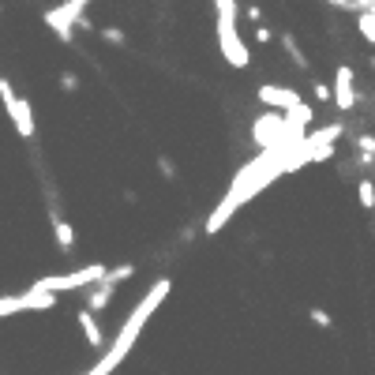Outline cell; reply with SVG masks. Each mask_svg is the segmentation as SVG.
<instances>
[{"instance_id": "1", "label": "cell", "mask_w": 375, "mask_h": 375, "mask_svg": "<svg viewBox=\"0 0 375 375\" xmlns=\"http://www.w3.org/2000/svg\"><path fill=\"white\" fill-rule=\"evenodd\" d=\"M281 173H286V146H266V151L256 158V162L244 165V169L237 173V180L229 184V192H225V199L218 203V210H214L210 218H207V233L214 237L240 207L248 203L251 195L263 192V188L271 184L274 177H281Z\"/></svg>"}, {"instance_id": "2", "label": "cell", "mask_w": 375, "mask_h": 375, "mask_svg": "<svg viewBox=\"0 0 375 375\" xmlns=\"http://www.w3.org/2000/svg\"><path fill=\"white\" fill-rule=\"evenodd\" d=\"M169 289H173V281L169 278H162V281H154L151 286V293L139 300V308L131 312L128 319H124V327H120V334L113 338V345H109V353H105L98 364H94L87 375H113L116 368H120V360H124L128 353H131V345H136V338L143 334V327H146V319H151L154 312H158V304H162L165 297H169Z\"/></svg>"}, {"instance_id": "3", "label": "cell", "mask_w": 375, "mask_h": 375, "mask_svg": "<svg viewBox=\"0 0 375 375\" xmlns=\"http://www.w3.org/2000/svg\"><path fill=\"white\" fill-rule=\"evenodd\" d=\"M218 8V45H222V57L233 64V68H244L248 64V45L237 31V0H214Z\"/></svg>"}, {"instance_id": "4", "label": "cell", "mask_w": 375, "mask_h": 375, "mask_svg": "<svg viewBox=\"0 0 375 375\" xmlns=\"http://www.w3.org/2000/svg\"><path fill=\"white\" fill-rule=\"evenodd\" d=\"M0 102H4V109H8V116L16 120V131L23 139H34V113H31V102L26 98H19L16 90H11V83L4 75H0Z\"/></svg>"}, {"instance_id": "5", "label": "cell", "mask_w": 375, "mask_h": 375, "mask_svg": "<svg viewBox=\"0 0 375 375\" xmlns=\"http://www.w3.org/2000/svg\"><path fill=\"white\" fill-rule=\"evenodd\" d=\"M105 278V266L102 263H90L83 271H72V274H53V278H42L38 289H49V293H68V289H87L94 281Z\"/></svg>"}, {"instance_id": "6", "label": "cell", "mask_w": 375, "mask_h": 375, "mask_svg": "<svg viewBox=\"0 0 375 375\" xmlns=\"http://www.w3.org/2000/svg\"><path fill=\"white\" fill-rule=\"evenodd\" d=\"M57 308V293L49 289H26L19 297H0V315H16V312H49Z\"/></svg>"}, {"instance_id": "7", "label": "cell", "mask_w": 375, "mask_h": 375, "mask_svg": "<svg viewBox=\"0 0 375 375\" xmlns=\"http://www.w3.org/2000/svg\"><path fill=\"white\" fill-rule=\"evenodd\" d=\"M87 8H90V0H68V4L45 11V26H49V31L57 34V38H64V42H68L72 31H75V19L83 16Z\"/></svg>"}, {"instance_id": "8", "label": "cell", "mask_w": 375, "mask_h": 375, "mask_svg": "<svg viewBox=\"0 0 375 375\" xmlns=\"http://www.w3.org/2000/svg\"><path fill=\"white\" fill-rule=\"evenodd\" d=\"M330 102L338 105L342 113H353V105H357V87H353V68H349V64H342V68L334 72Z\"/></svg>"}, {"instance_id": "9", "label": "cell", "mask_w": 375, "mask_h": 375, "mask_svg": "<svg viewBox=\"0 0 375 375\" xmlns=\"http://www.w3.org/2000/svg\"><path fill=\"white\" fill-rule=\"evenodd\" d=\"M256 98L263 105H271V109H293V105H300V94L297 90H293V87H274V83L259 87Z\"/></svg>"}, {"instance_id": "10", "label": "cell", "mask_w": 375, "mask_h": 375, "mask_svg": "<svg viewBox=\"0 0 375 375\" xmlns=\"http://www.w3.org/2000/svg\"><path fill=\"white\" fill-rule=\"evenodd\" d=\"M75 323H79V330H83V338L94 345V349H102L105 334H102V327H98V319H94V312H90V308H79V312H75Z\"/></svg>"}, {"instance_id": "11", "label": "cell", "mask_w": 375, "mask_h": 375, "mask_svg": "<svg viewBox=\"0 0 375 375\" xmlns=\"http://www.w3.org/2000/svg\"><path fill=\"white\" fill-rule=\"evenodd\" d=\"M113 293H116V286H113L109 278L94 281V289L87 293V308H90V312H105V308H109V300H113Z\"/></svg>"}, {"instance_id": "12", "label": "cell", "mask_w": 375, "mask_h": 375, "mask_svg": "<svg viewBox=\"0 0 375 375\" xmlns=\"http://www.w3.org/2000/svg\"><path fill=\"white\" fill-rule=\"evenodd\" d=\"M49 218H53V237H57V244H60L64 251H68V248L75 244V229L60 218V210H49Z\"/></svg>"}, {"instance_id": "13", "label": "cell", "mask_w": 375, "mask_h": 375, "mask_svg": "<svg viewBox=\"0 0 375 375\" xmlns=\"http://www.w3.org/2000/svg\"><path fill=\"white\" fill-rule=\"evenodd\" d=\"M281 45L289 49V57H293V64H297V68H308V57H304V49L297 45V38H293V34H281Z\"/></svg>"}, {"instance_id": "14", "label": "cell", "mask_w": 375, "mask_h": 375, "mask_svg": "<svg viewBox=\"0 0 375 375\" xmlns=\"http://www.w3.org/2000/svg\"><path fill=\"white\" fill-rule=\"evenodd\" d=\"M360 207H364V210H375V180H371V177L360 180Z\"/></svg>"}, {"instance_id": "15", "label": "cell", "mask_w": 375, "mask_h": 375, "mask_svg": "<svg viewBox=\"0 0 375 375\" xmlns=\"http://www.w3.org/2000/svg\"><path fill=\"white\" fill-rule=\"evenodd\" d=\"M357 146H360V162H375V139L371 136H360Z\"/></svg>"}, {"instance_id": "16", "label": "cell", "mask_w": 375, "mask_h": 375, "mask_svg": "<svg viewBox=\"0 0 375 375\" xmlns=\"http://www.w3.org/2000/svg\"><path fill=\"white\" fill-rule=\"evenodd\" d=\"M360 34H364L368 42H375V16H368V11L360 16Z\"/></svg>"}, {"instance_id": "17", "label": "cell", "mask_w": 375, "mask_h": 375, "mask_svg": "<svg viewBox=\"0 0 375 375\" xmlns=\"http://www.w3.org/2000/svg\"><path fill=\"white\" fill-rule=\"evenodd\" d=\"M102 38H109L113 45H124V34H120V26H105V31H102Z\"/></svg>"}, {"instance_id": "18", "label": "cell", "mask_w": 375, "mask_h": 375, "mask_svg": "<svg viewBox=\"0 0 375 375\" xmlns=\"http://www.w3.org/2000/svg\"><path fill=\"white\" fill-rule=\"evenodd\" d=\"M312 323H319V327H330V315L323 312V308H312Z\"/></svg>"}, {"instance_id": "19", "label": "cell", "mask_w": 375, "mask_h": 375, "mask_svg": "<svg viewBox=\"0 0 375 375\" xmlns=\"http://www.w3.org/2000/svg\"><path fill=\"white\" fill-rule=\"evenodd\" d=\"M315 102H330V87L327 83H315Z\"/></svg>"}, {"instance_id": "20", "label": "cell", "mask_w": 375, "mask_h": 375, "mask_svg": "<svg viewBox=\"0 0 375 375\" xmlns=\"http://www.w3.org/2000/svg\"><path fill=\"white\" fill-rule=\"evenodd\" d=\"M158 169H162L165 177H177V169H173V162H169V158H158Z\"/></svg>"}, {"instance_id": "21", "label": "cell", "mask_w": 375, "mask_h": 375, "mask_svg": "<svg viewBox=\"0 0 375 375\" xmlns=\"http://www.w3.org/2000/svg\"><path fill=\"white\" fill-rule=\"evenodd\" d=\"M256 42H263V45L271 42V31H266V26H256Z\"/></svg>"}]
</instances>
